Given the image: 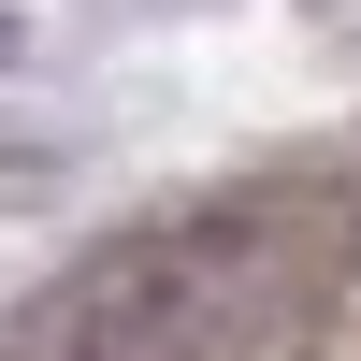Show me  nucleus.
<instances>
[{"label": "nucleus", "instance_id": "1", "mask_svg": "<svg viewBox=\"0 0 361 361\" xmlns=\"http://www.w3.org/2000/svg\"><path fill=\"white\" fill-rule=\"evenodd\" d=\"M15 58H29V15H15V0H0V73H15Z\"/></svg>", "mask_w": 361, "mask_h": 361}]
</instances>
